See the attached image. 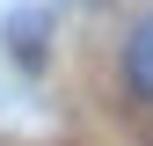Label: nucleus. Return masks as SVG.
Here are the masks:
<instances>
[{
    "label": "nucleus",
    "mask_w": 153,
    "mask_h": 146,
    "mask_svg": "<svg viewBox=\"0 0 153 146\" xmlns=\"http://www.w3.org/2000/svg\"><path fill=\"white\" fill-rule=\"evenodd\" d=\"M124 88L139 102H153V15L131 29V44H124Z\"/></svg>",
    "instance_id": "obj_1"
},
{
    "label": "nucleus",
    "mask_w": 153,
    "mask_h": 146,
    "mask_svg": "<svg viewBox=\"0 0 153 146\" xmlns=\"http://www.w3.org/2000/svg\"><path fill=\"white\" fill-rule=\"evenodd\" d=\"M36 36H44V22H29V15H22V22H15V51H22V66L44 59V44H36Z\"/></svg>",
    "instance_id": "obj_2"
}]
</instances>
